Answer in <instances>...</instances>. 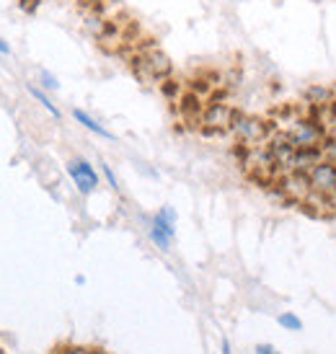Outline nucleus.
Masks as SVG:
<instances>
[{"instance_id":"f257e3e1","label":"nucleus","mask_w":336,"mask_h":354,"mask_svg":"<svg viewBox=\"0 0 336 354\" xmlns=\"http://www.w3.org/2000/svg\"><path fill=\"white\" fill-rule=\"evenodd\" d=\"M277 132H282V135L292 140V145L297 150L324 148V140H326V132H324V127H321V122L316 117H306V114H295V111L282 117Z\"/></svg>"},{"instance_id":"f03ea898","label":"nucleus","mask_w":336,"mask_h":354,"mask_svg":"<svg viewBox=\"0 0 336 354\" xmlns=\"http://www.w3.org/2000/svg\"><path fill=\"white\" fill-rule=\"evenodd\" d=\"M308 184H310V194L324 197L331 205H336V163L324 158L318 166L308 171Z\"/></svg>"},{"instance_id":"7ed1b4c3","label":"nucleus","mask_w":336,"mask_h":354,"mask_svg":"<svg viewBox=\"0 0 336 354\" xmlns=\"http://www.w3.org/2000/svg\"><path fill=\"white\" fill-rule=\"evenodd\" d=\"M174 236H176V209L166 205L153 215V223H150V241H153L160 251H168L171 243H174Z\"/></svg>"},{"instance_id":"20e7f679","label":"nucleus","mask_w":336,"mask_h":354,"mask_svg":"<svg viewBox=\"0 0 336 354\" xmlns=\"http://www.w3.org/2000/svg\"><path fill=\"white\" fill-rule=\"evenodd\" d=\"M230 129L236 132V138L241 140V145H246V148L264 145V142L272 138L269 124L259 117H236V122H233V127Z\"/></svg>"},{"instance_id":"39448f33","label":"nucleus","mask_w":336,"mask_h":354,"mask_svg":"<svg viewBox=\"0 0 336 354\" xmlns=\"http://www.w3.org/2000/svg\"><path fill=\"white\" fill-rule=\"evenodd\" d=\"M65 168H68V176L73 178V184H75V189L83 197H88V194L96 192V187H99V171L91 166V160L73 158V160H68Z\"/></svg>"},{"instance_id":"423d86ee","label":"nucleus","mask_w":336,"mask_h":354,"mask_svg":"<svg viewBox=\"0 0 336 354\" xmlns=\"http://www.w3.org/2000/svg\"><path fill=\"white\" fill-rule=\"evenodd\" d=\"M135 70H138L145 80H163L171 75V59L160 50L150 47L145 55H140V57L135 59Z\"/></svg>"},{"instance_id":"0eeeda50","label":"nucleus","mask_w":336,"mask_h":354,"mask_svg":"<svg viewBox=\"0 0 336 354\" xmlns=\"http://www.w3.org/2000/svg\"><path fill=\"white\" fill-rule=\"evenodd\" d=\"M236 111L230 106H225V104H212V106L207 109V117H205V124H209V127H218V129H230L233 127V122H236Z\"/></svg>"},{"instance_id":"6e6552de","label":"nucleus","mask_w":336,"mask_h":354,"mask_svg":"<svg viewBox=\"0 0 336 354\" xmlns=\"http://www.w3.org/2000/svg\"><path fill=\"white\" fill-rule=\"evenodd\" d=\"M303 99L308 101L310 109L328 106V104H334V99H336V88H328V86H310V88H306Z\"/></svg>"},{"instance_id":"1a4fd4ad","label":"nucleus","mask_w":336,"mask_h":354,"mask_svg":"<svg viewBox=\"0 0 336 354\" xmlns=\"http://www.w3.org/2000/svg\"><path fill=\"white\" fill-rule=\"evenodd\" d=\"M73 117H75V122H78V124H83V127L88 129V132H93V135H99V138H104V140H114V135H111L109 129L104 127L99 119L91 117L88 111H83V109H75V111H73Z\"/></svg>"},{"instance_id":"9d476101","label":"nucleus","mask_w":336,"mask_h":354,"mask_svg":"<svg viewBox=\"0 0 336 354\" xmlns=\"http://www.w3.org/2000/svg\"><path fill=\"white\" fill-rule=\"evenodd\" d=\"M29 93H31V96H34V99H37V101H39V104H41V106H44V109H47V111H50L52 117H55V119H59V109L55 106V104H52V101H50V96H47V93H44V91H41V88H37V86H29Z\"/></svg>"},{"instance_id":"9b49d317","label":"nucleus","mask_w":336,"mask_h":354,"mask_svg":"<svg viewBox=\"0 0 336 354\" xmlns=\"http://www.w3.org/2000/svg\"><path fill=\"white\" fill-rule=\"evenodd\" d=\"M277 321H279V326H282L285 331H303V321H300L295 313H282Z\"/></svg>"},{"instance_id":"f8f14e48","label":"nucleus","mask_w":336,"mask_h":354,"mask_svg":"<svg viewBox=\"0 0 336 354\" xmlns=\"http://www.w3.org/2000/svg\"><path fill=\"white\" fill-rule=\"evenodd\" d=\"M324 158L331 160V163H336V132L324 140Z\"/></svg>"},{"instance_id":"ddd939ff","label":"nucleus","mask_w":336,"mask_h":354,"mask_svg":"<svg viewBox=\"0 0 336 354\" xmlns=\"http://www.w3.org/2000/svg\"><path fill=\"white\" fill-rule=\"evenodd\" d=\"M39 78H41V86H44V91H57V88H59L57 78H55L52 73H47V70H41Z\"/></svg>"},{"instance_id":"4468645a","label":"nucleus","mask_w":336,"mask_h":354,"mask_svg":"<svg viewBox=\"0 0 336 354\" xmlns=\"http://www.w3.org/2000/svg\"><path fill=\"white\" fill-rule=\"evenodd\" d=\"M101 171H104V176H106V181H109V187L117 192L119 184H117V176H114V171H111V166H106V163H101Z\"/></svg>"},{"instance_id":"2eb2a0df","label":"nucleus","mask_w":336,"mask_h":354,"mask_svg":"<svg viewBox=\"0 0 336 354\" xmlns=\"http://www.w3.org/2000/svg\"><path fill=\"white\" fill-rule=\"evenodd\" d=\"M254 354H279V349L274 344H256Z\"/></svg>"},{"instance_id":"dca6fc26","label":"nucleus","mask_w":336,"mask_h":354,"mask_svg":"<svg viewBox=\"0 0 336 354\" xmlns=\"http://www.w3.org/2000/svg\"><path fill=\"white\" fill-rule=\"evenodd\" d=\"M220 352H223V354H233V352H230V342H227V339H223V342H220Z\"/></svg>"},{"instance_id":"f3484780","label":"nucleus","mask_w":336,"mask_h":354,"mask_svg":"<svg viewBox=\"0 0 336 354\" xmlns=\"http://www.w3.org/2000/svg\"><path fill=\"white\" fill-rule=\"evenodd\" d=\"M8 44H6V41H3V39H0V55H8Z\"/></svg>"},{"instance_id":"a211bd4d","label":"nucleus","mask_w":336,"mask_h":354,"mask_svg":"<svg viewBox=\"0 0 336 354\" xmlns=\"http://www.w3.org/2000/svg\"><path fill=\"white\" fill-rule=\"evenodd\" d=\"M65 354H86V349H70V352H65Z\"/></svg>"},{"instance_id":"6ab92c4d","label":"nucleus","mask_w":336,"mask_h":354,"mask_svg":"<svg viewBox=\"0 0 336 354\" xmlns=\"http://www.w3.org/2000/svg\"><path fill=\"white\" fill-rule=\"evenodd\" d=\"M86 354H109V352H104V349H91V352H86Z\"/></svg>"},{"instance_id":"aec40b11","label":"nucleus","mask_w":336,"mask_h":354,"mask_svg":"<svg viewBox=\"0 0 336 354\" xmlns=\"http://www.w3.org/2000/svg\"><path fill=\"white\" fill-rule=\"evenodd\" d=\"M331 109H334V111H336V99H334V104H331Z\"/></svg>"}]
</instances>
